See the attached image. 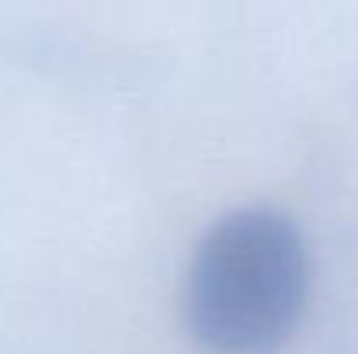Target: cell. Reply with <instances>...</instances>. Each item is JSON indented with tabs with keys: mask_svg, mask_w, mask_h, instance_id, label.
I'll list each match as a JSON object with an SVG mask.
<instances>
[{
	"mask_svg": "<svg viewBox=\"0 0 358 354\" xmlns=\"http://www.w3.org/2000/svg\"><path fill=\"white\" fill-rule=\"evenodd\" d=\"M306 246L275 209H234L199 239L185 278V320L213 354H268L306 302Z\"/></svg>",
	"mask_w": 358,
	"mask_h": 354,
	"instance_id": "6da1fadb",
	"label": "cell"
}]
</instances>
